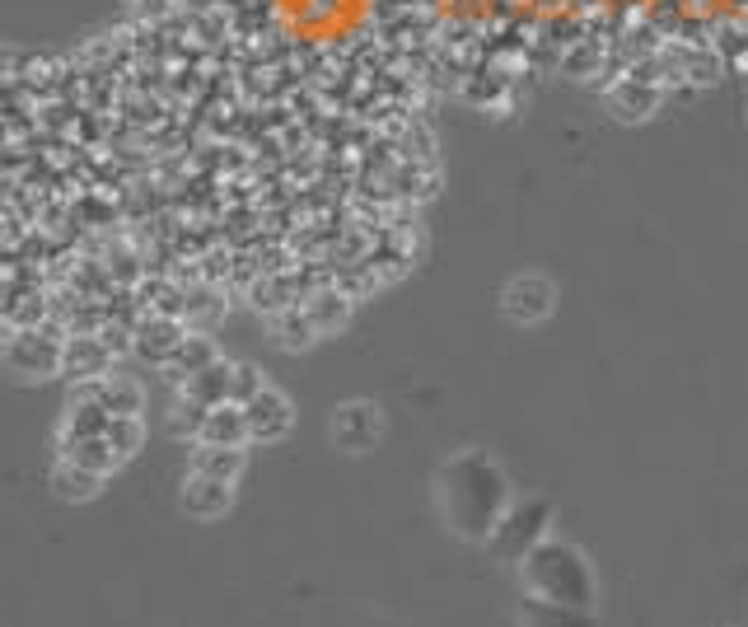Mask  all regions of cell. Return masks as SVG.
I'll return each instance as SVG.
<instances>
[{"instance_id": "1", "label": "cell", "mask_w": 748, "mask_h": 627, "mask_svg": "<svg viewBox=\"0 0 748 627\" xmlns=\"http://www.w3.org/2000/svg\"><path fill=\"white\" fill-rule=\"evenodd\" d=\"M267 10L281 38L305 48H332L370 24L375 0H267Z\"/></svg>"}, {"instance_id": "2", "label": "cell", "mask_w": 748, "mask_h": 627, "mask_svg": "<svg viewBox=\"0 0 748 627\" xmlns=\"http://www.w3.org/2000/svg\"><path fill=\"white\" fill-rule=\"evenodd\" d=\"M501 501H506V487L501 474L482 459H463L449 478V515L455 525L468 534V539H487L501 525Z\"/></svg>"}, {"instance_id": "3", "label": "cell", "mask_w": 748, "mask_h": 627, "mask_svg": "<svg viewBox=\"0 0 748 627\" xmlns=\"http://www.w3.org/2000/svg\"><path fill=\"white\" fill-rule=\"evenodd\" d=\"M525 586H529V595L580 604V609L595 604V576H589L585 557L566 544H538L525 557Z\"/></svg>"}, {"instance_id": "4", "label": "cell", "mask_w": 748, "mask_h": 627, "mask_svg": "<svg viewBox=\"0 0 748 627\" xmlns=\"http://www.w3.org/2000/svg\"><path fill=\"white\" fill-rule=\"evenodd\" d=\"M542 520H548V506H542V501L510 510L506 520L496 525V553H501V557H529V553L538 548Z\"/></svg>"}, {"instance_id": "5", "label": "cell", "mask_w": 748, "mask_h": 627, "mask_svg": "<svg viewBox=\"0 0 748 627\" xmlns=\"http://www.w3.org/2000/svg\"><path fill=\"white\" fill-rule=\"evenodd\" d=\"M525 627H599V618H595V609H580V604L529 595L525 599Z\"/></svg>"}, {"instance_id": "6", "label": "cell", "mask_w": 748, "mask_h": 627, "mask_svg": "<svg viewBox=\"0 0 748 627\" xmlns=\"http://www.w3.org/2000/svg\"><path fill=\"white\" fill-rule=\"evenodd\" d=\"M183 501L192 515H201V520H211V515H220L225 506H230V482L225 478H211V474H197L183 491Z\"/></svg>"}, {"instance_id": "7", "label": "cell", "mask_w": 748, "mask_h": 627, "mask_svg": "<svg viewBox=\"0 0 748 627\" xmlns=\"http://www.w3.org/2000/svg\"><path fill=\"white\" fill-rule=\"evenodd\" d=\"M286 402L277 394H253L248 398V431L253 436H281L286 431Z\"/></svg>"}, {"instance_id": "8", "label": "cell", "mask_w": 748, "mask_h": 627, "mask_svg": "<svg viewBox=\"0 0 748 627\" xmlns=\"http://www.w3.org/2000/svg\"><path fill=\"white\" fill-rule=\"evenodd\" d=\"M243 431H248V412H235V408H216L207 417V427H201L207 445H239Z\"/></svg>"}, {"instance_id": "9", "label": "cell", "mask_w": 748, "mask_h": 627, "mask_svg": "<svg viewBox=\"0 0 748 627\" xmlns=\"http://www.w3.org/2000/svg\"><path fill=\"white\" fill-rule=\"evenodd\" d=\"M197 474H211V478L230 482L239 474V450L235 445H207V450L197 455Z\"/></svg>"}, {"instance_id": "10", "label": "cell", "mask_w": 748, "mask_h": 627, "mask_svg": "<svg viewBox=\"0 0 748 627\" xmlns=\"http://www.w3.org/2000/svg\"><path fill=\"white\" fill-rule=\"evenodd\" d=\"M94 482H99V474H89V468H80V464L57 468V491H61V497H89Z\"/></svg>"}, {"instance_id": "11", "label": "cell", "mask_w": 748, "mask_h": 627, "mask_svg": "<svg viewBox=\"0 0 748 627\" xmlns=\"http://www.w3.org/2000/svg\"><path fill=\"white\" fill-rule=\"evenodd\" d=\"M136 440H141V427H136L131 417H112V421H108V445H112L118 455H131Z\"/></svg>"}]
</instances>
